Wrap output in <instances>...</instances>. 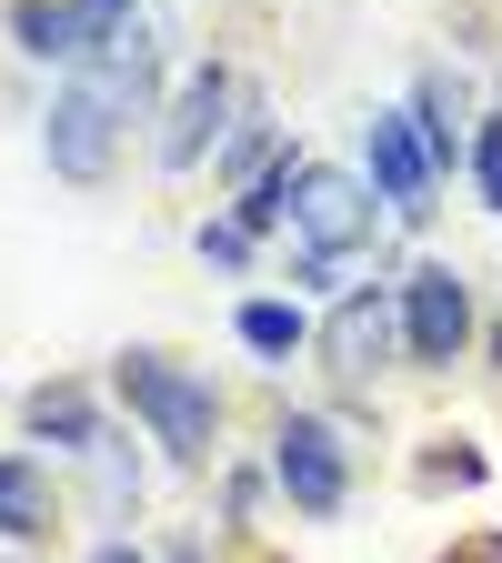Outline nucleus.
<instances>
[{
  "instance_id": "18",
  "label": "nucleus",
  "mask_w": 502,
  "mask_h": 563,
  "mask_svg": "<svg viewBox=\"0 0 502 563\" xmlns=\"http://www.w3.org/2000/svg\"><path fill=\"white\" fill-rule=\"evenodd\" d=\"M443 563H502V533H482V543H462V553H443Z\"/></svg>"
},
{
  "instance_id": "21",
  "label": "nucleus",
  "mask_w": 502,
  "mask_h": 563,
  "mask_svg": "<svg viewBox=\"0 0 502 563\" xmlns=\"http://www.w3.org/2000/svg\"><path fill=\"white\" fill-rule=\"evenodd\" d=\"M101 11H131V0H101Z\"/></svg>"
},
{
  "instance_id": "12",
  "label": "nucleus",
  "mask_w": 502,
  "mask_h": 563,
  "mask_svg": "<svg viewBox=\"0 0 502 563\" xmlns=\"http://www.w3.org/2000/svg\"><path fill=\"white\" fill-rule=\"evenodd\" d=\"M292 191H302V162L281 152L261 181H242V211H232V222H242V232H281V222H292Z\"/></svg>"
},
{
  "instance_id": "6",
  "label": "nucleus",
  "mask_w": 502,
  "mask_h": 563,
  "mask_svg": "<svg viewBox=\"0 0 502 563\" xmlns=\"http://www.w3.org/2000/svg\"><path fill=\"white\" fill-rule=\"evenodd\" d=\"M362 162H372V191L392 201V222H422V211H433V152H422L412 111H372L362 121Z\"/></svg>"
},
{
  "instance_id": "10",
  "label": "nucleus",
  "mask_w": 502,
  "mask_h": 563,
  "mask_svg": "<svg viewBox=\"0 0 502 563\" xmlns=\"http://www.w3.org/2000/svg\"><path fill=\"white\" fill-rule=\"evenodd\" d=\"M31 433L60 443V453H101V412H91L81 383H41V393H31Z\"/></svg>"
},
{
  "instance_id": "5",
  "label": "nucleus",
  "mask_w": 502,
  "mask_h": 563,
  "mask_svg": "<svg viewBox=\"0 0 502 563\" xmlns=\"http://www.w3.org/2000/svg\"><path fill=\"white\" fill-rule=\"evenodd\" d=\"M271 483L292 493L302 514H342V493H352V453H342V433L332 422H312V412H292L271 433Z\"/></svg>"
},
{
  "instance_id": "9",
  "label": "nucleus",
  "mask_w": 502,
  "mask_h": 563,
  "mask_svg": "<svg viewBox=\"0 0 502 563\" xmlns=\"http://www.w3.org/2000/svg\"><path fill=\"white\" fill-rule=\"evenodd\" d=\"M101 31H111L101 0H21V11H11V41H21L31 60H70V70L101 51Z\"/></svg>"
},
{
  "instance_id": "19",
  "label": "nucleus",
  "mask_w": 502,
  "mask_h": 563,
  "mask_svg": "<svg viewBox=\"0 0 502 563\" xmlns=\"http://www.w3.org/2000/svg\"><path fill=\"white\" fill-rule=\"evenodd\" d=\"M91 563H152V553H141V543H101Z\"/></svg>"
},
{
  "instance_id": "16",
  "label": "nucleus",
  "mask_w": 502,
  "mask_h": 563,
  "mask_svg": "<svg viewBox=\"0 0 502 563\" xmlns=\"http://www.w3.org/2000/svg\"><path fill=\"white\" fill-rule=\"evenodd\" d=\"M472 181H482V201L502 211V121H482V141H472Z\"/></svg>"
},
{
  "instance_id": "8",
  "label": "nucleus",
  "mask_w": 502,
  "mask_h": 563,
  "mask_svg": "<svg viewBox=\"0 0 502 563\" xmlns=\"http://www.w3.org/2000/svg\"><path fill=\"white\" fill-rule=\"evenodd\" d=\"M392 342H402V302L352 292V302L322 322V363H332L342 383H362V373H382V363H392Z\"/></svg>"
},
{
  "instance_id": "14",
  "label": "nucleus",
  "mask_w": 502,
  "mask_h": 563,
  "mask_svg": "<svg viewBox=\"0 0 502 563\" xmlns=\"http://www.w3.org/2000/svg\"><path fill=\"white\" fill-rule=\"evenodd\" d=\"M271 162H281V131H271V111H242V131L222 141V172H232V181H261Z\"/></svg>"
},
{
  "instance_id": "11",
  "label": "nucleus",
  "mask_w": 502,
  "mask_h": 563,
  "mask_svg": "<svg viewBox=\"0 0 502 563\" xmlns=\"http://www.w3.org/2000/svg\"><path fill=\"white\" fill-rule=\"evenodd\" d=\"M0 533H11V543L51 533V473L31 453H0Z\"/></svg>"
},
{
  "instance_id": "15",
  "label": "nucleus",
  "mask_w": 502,
  "mask_h": 563,
  "mask_svg": "<svg viewBox=\"0 0 502 563\" xmlns=\"http://www.w3.org/2000/svg\"><path fill=\"white\" fill-rule=\"evenodd\" d=\"M242 342L281 363V352H302V342H312V322H302L292 302H242Z\"/></svg>"
},
{
  "instance_id": "1",
  "label": "nucleus",
  "mask_w": 502,
  "mask_h": 563,
  "mask_svg": "<svg viewBox=\"0 0 502 563\" xmlns=\"http://www.w3.org/2000/svg\"><path fill=\"white\" fill-rule=\"evenodd\" d=\"M111 393L152 422V443L171 463H201L211 443H222V393H211L201 373H181L171 352H121V363H111Z\"/></svg>"
},
{
  "instance_id": "4",
  "label": "nucleus",
  "mask_w": 502,
  "mask_h": 563,
  "mask_svg": "<svg viewBox=\"0 0 502 563\" xmlns=\"http://www.w3.org/2000/svg\"><path fill=\"white\" fill-rule=\"evenodd\" d=\"M242 111H252V81L232 60H201L171 91V111H161V172H191L201 152H222V141L242 131Z\"/></svg>"
},
{
  "instance_id": "20",
  "label": "nucleus",
  "mask_w": 502,
  "mask_h": 563,
  "mask_svg": "<svg viewBox=\"0 0 502 563\" xmlns=\"http://www.w3.org/2000/svg\"><path fill=\"white\" fill-rule=\"evenodd\" d=\"M171 563H201V543H171Z\"/></svg>"
},
{
  "instance_id": "13",
  "label": "nucleus",
  "mask_w": 502,
  "mask_h": 563,
  "mask_svg": "<svg viewBox=\"0 0 502 563\" xmlns=\"http://www.w3.org/2000/svg\"><path fill=\"white\" fill-rule=\"evenodd\" d=\"M412 121H422V152H433V172H453V162L472 152V141H462V101H453V81H422Z\"/></svg>"
},
{
  "instance_id": "2",
  "label": "nucleus",
  "mask_w": 502,
  "mask_h": 563,
  "mask_svg": "<svg viewBox=\"0 0 502 563\" xmlns=\"http://www.w3.org/2000/svg\"><path fill=\"white\" fill-rule=\"evenodd\" d=\"M292 242H302V282H332V262H352V252L372 242V181H352L332 162H302Z\"/></svg>"
},
{
  "instance_id": "3",
  "label": "nucleus",
  "mask_w": 502,
  "mask_h": 563,
  "mask_svg": "<svg viewBox=\"0 0 502 563\" xmlns=\"http://www.w3.org/2000/svg\"><path fill=\"white\" fill-rule=\"evenodd\" d=\"M121 131H131L121 91L101 81V70H70V91H60V101H51V121H41V152H51V172H60V181H101V172H111V152H121Z\"/></svg>"
},
{
  "instance_id": "17",
  "label": "nucleus",
  "mask_w": 502,
  "mask_h": 563,
  "mask_svg": "<svg viewBox=\"0 0 502 563\" xmlns=\"http://www.w3.org/2000/svg\"><path fill=\"white\" fill-rule=\"evenodd\" d=\"M201 262H252V232L242 222H201Z\"/></svg>"
},
{
  "instance_id": "7",
  "label": "nucleus",
  "mask_w": 502,
  "mask_h": 563,
  "mask_svg": "<svg viewBox=\"0 0 502 563\" xmlns=\"http://www.w3.org/2000/svg\"><path fill=\"white\" fill-rule=\"evenodd\" d=\"M402 342H412V363H453V352L472 342V292H462V272L422 262V272L402 282Z\"/></svg>"
}]
</instances>
